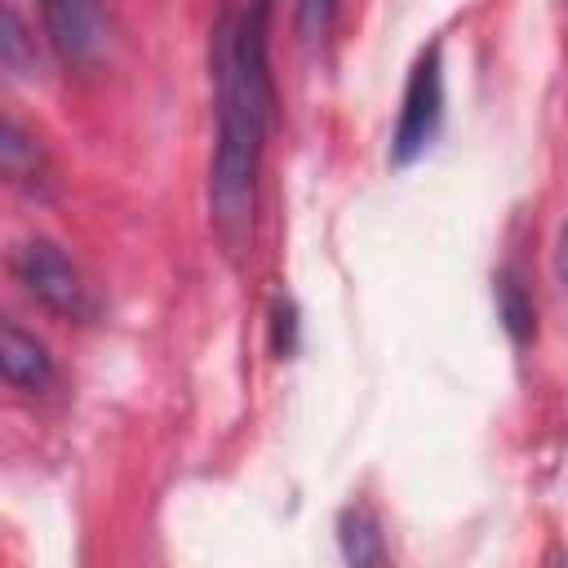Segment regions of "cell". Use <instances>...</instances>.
Here are the masks:
<instances>
[{
  "mask_svg": "<svg viewBox=\"0 0 568 568\" xmlns=\"http://www.w3.org/2000/svg\"><path fill=\"white\" fill-rule=\"evenodd\" d=\"M213 75H217V151H213L209 204L222 244L240 253L253 222V191H257V164H262V138L271 111L257 22L240 13H226L217 22Z\"/></svg>",
  "mask_w": 568,
  "mask_h": 568,
  "instance_id": "6da1fadb",
  "label": "cell"
},
{
  "mask_svg": "<svg viewBox=\"0 0 568 568\" xmlns=\"http://www.w3.org/2000/svg\"><path fill=\"white\" fill-rule=\"evenodd\" d=\"M13 271H18L22 288H27L40 306H49L53 315H67V320H93L98 302H93L84 275L75 271V262H71L58 244H49V240H31V244H22L18 257H13Z\"/></svg>",
  "mask_w": 568,
  "mask_h": 568,
  "instance_id": "7a4b0ae2",
  "label": "cell"
},
{
  "mask_svg": "<svg viewBox=\"0 0 568 568\" xmlns=\"http://www.w3.org/2000/svg\"><path fill=\"white\" fill-rule=\"evenodd\" d=\"M439 115H444V84H439V49H426L408 75V89H404V111H399V124H395V160L408 164L417 160L435 129H439Z\"/></svg>",
  "mask_w": 568,
  "mask_h": 568,
  "instance_id": "3957f363",
  "label": "cell"
},
{
  "mask_svg": "<svg viewBox=\"0 0 568 568\" xmlns=\"http://www.w3.org/2000/svg\"><path fill=\"white\" fill-rule=\"evenodd\" d=\"M44 13V36L58 49L62 62L89 67L106 49V18L98 0H40Z\"/></svg>",
  "mask_w": 568,
  "mask_h": 568,
  "instance_id": "277c9868",
  "label": "cell"
},
{
  "mask_svg": "<svg viewBox=\"0 0 568 568\" xmlns=\"http://www.w3.org/2000/svg\"><path fill=\"white\" fill-rule=\"evenodd\" d=\"M0 368H4V382L22 386V390L49 386V373H53L44 346L31 333H22L13 320H4V328H0Z\"/></svg>",
  "mask_w": 568,
  "mask_h": 568,
  "instance_id": "5b68a950",
  "label": "cell"
},
{
  "mask_svg": "<svg viewBox=\"0 0 568 568\" xmlns=\"http://www.w3.org/2000/svg\"><path fill=\"white\" fill-rule=\"evenodd\" d=\"M342 550L351 564H382V528L368 506H351L342 515Z\"/></svg>",
  "mask_w": 568,
  "mask_h": 568,
  "instance_id": "8992f818",
  "label": "cell"
},
{
  "mask_svg": "<svg viewBox=\"0 0 568 568\" xmlns=\"http://www.w3.org/2000/svg\"><path fill=\"white\" fill-rule=\"evenodd\" d=\"M333 9H337V0H297L302 31H306V36H324V27H328Z\"/></svg>",
  "mask_w": 568,
  "mask_h": 568,
  "instance_id": "52a82bcc",
  "label": "cell"
},
{
  "mask_svg": "<svg viewBox=\"0 0 568 568\" xmlns=\"http://www.w3.org/2000/svg\"><path fill=\"white\" fill-rule=\"evenodd\" d=\"M559 275L568 280V231H564V240H559Z\"/></svg>",
  "mask_w": 568,
  "mask_h": 568,
  "instance_id": "ba28073f",
  "label": "cell"
}]
</instances>
